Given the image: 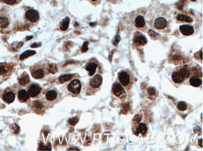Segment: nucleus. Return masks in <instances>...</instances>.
<instances>
[{"mask_svg": "<svg viewBox=\"0 0 203 151\" xmlns=\"http://www.w3.org/2000/svg\"><path fill=\"white\" fill-rule=\"evenodd\" d=\"M147 19H149L147 20L148 23L154 30L160 32L168 33L169 31L170 19L165 13H156Z\"/></svg>", "mask_w": 203, "mask_h": 151, "instance_id": "1", "label": "nucleus"}, {"mask_svg": "<svg viewBox=\"0 0 203 151\" xmlns=\"http://www.w3.org/2000/svg\"><path fill=\"white\" fill-rule=\"evenodd\" d=\"M118 81L127 91L132 88L134 82V76L129 69H123L118 74Z\"/></svg>", "mask_w": 203, "mask_h": 151, "instance_id": "2", "label": "nucleus"}, {"mask_svg": "<svg viewBox=\"0 0 203 151\" xmlns=\"http://www.w3.org/2000/svg\"><path fill=\"white\" fill-rule=\"evenodd\" d=\"M49 64H37L30 68L31 76L35 80L43 78L49 73Z\"/></svg>", "mask_w": 203, "mask_h": 151, "instance_id": "3", "label": "nucleus"}, {"mask_svg": "<svg viewBox=\"0 0 203 151\" xmlns=\"http://www.w3.org/2000/svg\"><path fill=\"white\" fill-rule=\"evenodd\" d=\"M190 75V69L186 65L179 67L177 70L173 72L172 79L175 83L180 84L189 77Z\"/></svg>", "mask_w": 203, "mask_h": 151, "instance_id": "4", "label": "nucleus"}, {"mask_svg": "<svg viewBox=\"0 0 203 151\" xmlns=\"http://www.w3.org/2000/svg\"><path fill=\"white\" fill-rule=\"evenodd\" d=\"M102 82V77L100 74L95 75L89 81L87 89L88 93L90 94L97 92L101 88Z\"/></svg>", "mask_w": 203, "mask_h": 151, "instance_id": "5", "label": "nucleus"}, {"mask_svg": "<svg viewBox=\"0 0 203 151\" xmlns=\"http://www.w3.org/2000/svg\"><path fill=\"white\" fill-rule=\"evenodd\" d=\"M26 90L28 93L29 97L33 98H38L41 94L42 91V87L39 84L31 83L26 86Z\"/></svg>", "mask_w": 203, "mask_h": 151, "instance_id": "6", "label": "nucleus"}, {"mask_svg": "<svg viewBox=\"0 0 203 151\" xmlns=\"http://www.w3.org/2000/svg\"><path fill=\"white\" fill-rule=\"evenodd\" d=\"M60 94L55 89L49 90L45 94V99L51 105L57 104L61 98Z\"/></svg>", "mask_w": 203, "mask_h": 151, "instance_id": "7", "label": "nucleus"}, {"mask_svg": "<svg viewBox=\"0 0 203 151\" xmlns=\"http://www.w3.org/2000/svg\"><path fill=\"white\" fill-rule=\"evenodd\" d=\"M16 94L14 90L11 88H7L4 91L1 97L4 103L10 104L14 102Z\"/></svg>", "mask_w": 203, "mask_h": 151, "instance_id": "8", "label": "nucleus"}, {"mask_svg": "<svg viewBox=\"0 0 203 151\" xmlns=\"http://www.w3.org/2000/svg\"><path fill=\"white\" fill-rule=\"evenodd\" d=\"M133 45L135 47H143L147 43L146 37L141 32L136 31L133 34Z\"/></svg>", "mask_w": 203, "mask_h": 151, "instance_id": "9", "label": "nucleus"}, {"mask_svg": "<svg viewBox=\"0 0 203 151\" xmlns=\"http://www.w3.org/2000/svg\"><path fill=\"white\" fill-rule=\"evenodd\" d=\"M112 92L116 97L119 99L125 98L127 95L124 87L119 81H116L113 83L112 87Z\"/></svg>", "mask_w": 203, "mask_h": 151, "instance_id": "10", "label": "nucleus"}, {"mask_svg": "<svg viewBox=\"0 0 203 151\" xmlns=\"http://www.w3.org/2000/svg\"><path fill=\"white\" fill-rule=\"evenodd\" d=\"M81 87L80 81L78 79H74L68 85V90L73 94L78 95L81 91Z\"/></svg>", "mask_w": 203, "mask_h": 151, "instance_id": "11", "label": "nucleus"}, {"mask_svg": "<svg viewBox=\"0 0 203 151\" xmlns=\"http://www.w3.org/2000/svg\"><path fill=\"white\" fill-rule=\"evenodd\" d=\"M133 25L138 30L145 31L146 30V23L144 17L141 14H137L133 18Z\"/></svg>", "mask_w": 203, "mask_h": 151, "instance_id": "12", "label": "nucleus"}, {"mask_svg": "<svg viewBox=\"0 0 203 151\" xmlns=\"http://www.w3.org/2000/svg\"><path fill=\"white\" fill-rule=\"evenodd\" d=\"M25 16L27 20L32 23L37 22L40 18L38 12L34 9L28 10L25 13Z\"/></svg>", "mask_w": 203, "mask_h": 151, "instance_id": "13", "label": "nucleus"}, {"mask_svg": "<svg viewBox=\"0 0 203 151\" xmlns=\"http://www.w3.org/2000/svg\"><path fill=\"white\" fill-rule=\"evenodd\" d=\"M13 68L6 63H0V77H6L10 75L13 70Z\"/></svg>", "mask_w": 203, "mask_h": 151, "instance_id": "14", "label": "nucleus"}, {"mask_svg": "<svg viewBox=\"0 0 203 151\" xmlns=\"http://www.w3.org/2000/svg\"><path fill=\"white\" fill-rule=\"evenodd\" d=\"M18 98L19 102L22 103H26L30 100V97L27 91L24 89H21L18 91Z\"/></svg>", "mask_w": 203, "mask_h": 151, "instance_id": "15", "label": "nucleus"}, {"mask_svg": "<svg viewBox=\"0 0 203 151\" xmlns=\"http://www.w3.org/2000/svg\"><path fill=\"white\" fill-rule=\"evenodd\" d=\"M134 128V133L137 136L140 134L143 136L146 133L148 130L146 125L143 123H139L136 125Z\"/></svg>", "mask_w": 203, "mask_h": 151, "instance_id": "16", "label": "nucleus"}, {"mask_svg": "<svg viewBox=\"0 0 203 151\" xmlns=\"http://www.w3.org/2000/svg\"><path fill=\"white\" fill-rule=\"evenodd\" d=\"M18 83L20 86L25 87L29 83L30 78L28 73L24 72L18 77Z\"/></svg>", "mask_w": 203, "mask_h": 151, "instance_id": "17", "label": "nucleus"}, {"mask_svg": "<svg viewBox=\"0 0 203 151\" xmlns=\"http://www.w3.org/2000/svg\"><path fill=\"white\" fill-rule=\"evenodd\" d=\"M179 30L181 33L184 36H190L193 35L194 32V27L192 25H180Z\"/></svg>", "mask_w": 203, "mask_h": 151, "instance_id": "18", "label": "nucleus"}, {"mask_svg": "<svg viewBox=\"0 0 203 151\" xmlns=\"http://www.w3.org/2000/svg\"><path fill=\"white\" fill-rule=\"evenodd\" d=\"M98 67V64L94 61L89 62L85 65V69L89 71V75L93 76L96 72Z\"/></svg>", "mask_w": 203, "mask_h": 151, "instance_id": "19", "label": "nucleus"}, {"mask_svg": "<svg viewBox=\"0 0 203 151\" xmlns=\"http://www.w3.org/2000/svg\"><path fill=\"white\" fill-rule=\"evenodd\" d=\"M70 19L68 16H66L62 19L60 23V28L62 31H65L69 27Z\"/></svg>", "mask_w": 203, "mask_h": 151, "instance_id": "20", "label": "nucleus"}, {"mask_svg": "<svg viewBox=\"0 0 203 151\" xmlns=\"http://www.w3.org/2000/svg\"><path fill=\"white\" fill-rule=\"evenodd\" d=\"M177 19L179 21L186 22L188 23H190L193 21V19L191 17L183 14H178L177 17Z\"/></svg>", "mask_w": 203, "mask_h": 151, "instance_id": "21", "label": "nucleus"}, {"mask_svg": "<svg viewBox=\"0 0 203 151\" xmlns=\"http://www.w3.org/2000/svg\"><path fill=\"white\" fill-rule=\"evenodd\" d=\"M36 51H35L28 50L25 51L24 53L22 54L19 57V59L20 60L22 61L27 59L31 56L34 55L36 54Z\"/></svg>", "mask_w": 203, "mask_h": 151, "instance_id": "22", "label": "nucleus"}, {"mask_svg": "<svg viewBox=\"0 0 203 151\" xmlns=\"http://www.w3.org/2000/svg\"><path fill=\"white\" fill-rule=\"evenodd\" d=\"M10 22L8 18L4 16L0 17V28L5 29L9 25Z\"/></svg>", "mask_w": 203, "mask_h": 151, "instance_id": "23", "label": "nucleus"}, {"mask_svg": "<svg viewBox=\"0 0 203 151\" xmlns=\"http://www.w3.org/2000/svg\"><path fill=\"white\" fill-rule=\"evenodd\" d=\"M73 74H66L60 77L59 78L58 81L60 83L66 82L73 78Z\"/></svg>", "mask_w": 203, "mask_h": 151, "instance_id": "24", "label": "nucleus"}, {"mask_svg": "<svg viewBox=\"0 0 203 151\" xmlns=\"http://www.w3.org/2000/svg\"><path fill=\"white\" fill-rule=\"evenodd\" d=\"M177 108L180 111H184L187 108V104L185 102L183 101L180 102L177 104Z\"/></svg>", "mask_w": 203, "mask_h": 151, "instance_id": "25", "label": "nucleus"}, {"mask_svg": "<svg viewBox=\"0 0 203 151\" xmlns=\"http://www.w3.org/2000/svg\"><path fill=\"white\" fill-rule=\"evenodd\" d=\"M10 128L12 131L13 134H18L19 131V127L18 125L15 124H12L10 126Z\"/></svg>", "mask_w": 203, "mask_h": 151, "instance_id": "26", "label": "nucleus"}, {"mask_svg": "<svg viewBox=\"0 0 203 151\" xmlns=\"http://www.w3.org/2000/svg\"><path fill=\"white\" fill-rule=\"evenodd\" d=\"M57 70H58V69H57L56 64H49V71L50 73L55 74V73L57 72Z\"/></svg>", "mask_w": 203, "mask_h": 151, "instance_id": "27", "label": "nucleus"}, {"mask_svg": "<svg viewBox=\"0 0 203 151\" xmlns=\"http://www.w3.org/2000/svg\"><path fill=\"white\" fill-rule=\"evenodd\" d=\"M73 42L70 41H67V42H65L64 45H63V48H64L65 51H69L71 48L73 47Z\"/></svg>", "mask_w": 203, "mask_h": 151, "instance_id": "28", "label": "nucleus"}, {"mask_svg": "<svg viewBox=\"0 0 203 151\" xmlns=\"http://www.w3.org/2000/svg\"><path fill=\"white\" fill-rule=\"evenodd\" d=\"M34 106L35 108L39 109H42L43 108V105L42 102L39 101H34Z\"/></svg>", "mask_w": 203, "mask_h": 151, "instance_id": "29", "label": "nucleus"}, {"mask_svg": "<svg viewBox=\"0 0 203 151\" xmlns=\"http://www.w3.org/2000/svg\"><path fill=\"white\" fill-rule=\"evenodd\" d=\"M89 42L88 41H85L82 47L81 48V51L82 52H86L89 49L88 46Z\"/></svg>", "mask_w": 203, "mask_h": 151, "instance_id": "30", "label": "nucleus"}, {"mask_svg": "<svg viewBox=\"0 0 203 151\" xmlns=\"http://www.w3.org/2000/svg\"><path fill=\"white\" fill-rule=\"evenodd\" d=\"M4 3L10 5H13L16 3L17 0H2Z\"/></svg>", "mask_w": 203, "mask_h": 151, "instance_id": "31", "label": "nucleus"}, {"mask_svg": "<svg viewBox=\"0 0 203 151\" xmlns=\"http://www.w3.org/2000/svg\"><path fill=\"white\" fill-rule=\"evenodd\" d=\"M78 121H79V119H78V118L77 117H75L69 119V122L71 125L74 126V125H76V124L77 123H78Z\"/></svg>", "mask_w": 203, "mask_h": 151, "instance_id": "32", "label": "nucleus"}, {"mask_svg": "<svg viewBox=\"0 0 203 151\" xmlns=\"http://www.w3.org/2000/svg\"><path fill=\"white\" fill-rule=\"evenodd\" d=\"M120 41V36L118 35H116L113 39V44L114 45H117Z\"/></svg>", "mask_w": 203, "mask_h": 151, "instance_id": "33", "label": "nucleus"}, {"mask_svg": "<svg viewBox=\"0 0 203 151\" xmlns=\"http://www.w3.org/2000/svg\"><path fill=\"white\" fill-rule=\"evenodd\" d=\"M148 92H149V95L150 96H152L153 95H155L156 94V91L153 88H149L148 89Z\"/></svg>", "mask_w": 203, "mask_h": 151, "instance_id": "34", "label": "nucleus"}, {"mask_svg": "<svg viewBox=\"0 0 203 151\" xmlns=\"http://www.w3.org/2000/svg\"><path fill=\"white\" fill-rule=\"evenodd\" d=\"M42 45L41 42H39V43H34L31 46V47L32 48H37L38 47H40Z\"/></svg>", "mask_w": 203, "mask_h": 151, "instance_id": "35", "label": "nucleus"}, {"mask_svg": "<svg viewBox=\"0 0 203 151\" xmlns=\"http://www.w3.org/2000/svg\"><path fill=\"white\" fill-rule=\"evenodd\" d=\"M106 1L112 4H117L120 3L122 0H106Z\"/></svg>", "mask_w": 203, "mask_h": 151, "instance_id": "36", "label": "nucleus"}, {"mask_svg": "<svg viewBox=\"0 0 203 151\" xmlns=\"http://www.w3.org/2000/svg\"><path fill=\"white\" fill-rule=\"evenodd\" d=\"M90 2L93 4H97L98 3L99 0H89Z\"/></svg>", "mask_w": 203, "mask_h": 151, "instance_id": "37", "label": "nucleus"}, {"mask_svg": "<svg viewBox=\"0 0 203 151\" xmlns=\"http://www.w3.org/2000/svg\"><path fill=\"white\" fill-rule=\"evenodd\" d=\"M96 22H91L90 23V26L93 27L95 26L96 25Z\"/></svg>", "mask_w": 203, "mask_h": 151, "instance_id": "38", "label": "nucleus"}, {"mask_svg": "<svg viewBox=\"0 0 203 151\" xmlns=\"http://www.w3.org/2000/svg\"><path fill=\"white\" fill-rule=\"evenodd\" d=\"M33 37V36H27V37H26L27 41H28V40H29L31 39H32Z\"/></svg>", "mask_w": 203, "mask_h": 151, "instance_id": "39", "label": "nucleus"}]
</instances>
